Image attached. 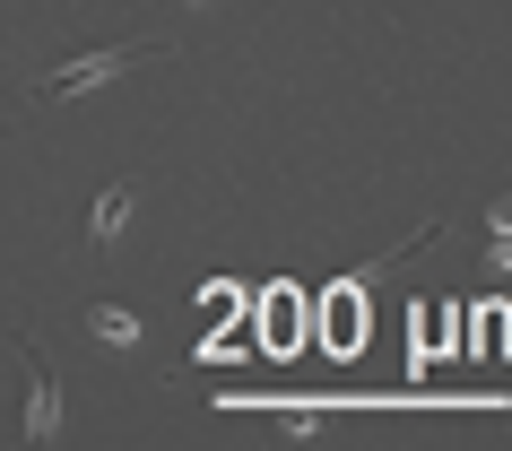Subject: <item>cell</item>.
I'll return each instance as SVG.
<instances>
[{
    "label": "cell",
    "instance_id": "obj_1",
    "mask_svg": "<svg viewBox=\"0 0 512 451\" xmlns=\"http://www.w3.org/2000/svg\"><path fill=\"white\" fill-rule=\"evenodd\" d=\"M139 61H165V44H105V53H79V61H61V70H44L35 96H53V105H61V96H87V87L139 70Z\"/></svg>",
    "mask_w": 512,
    "mask_h": 451
},
{
    "label": "cell",
    "instance_id": "obj_2",
    "mask_svg": "<svg viewBox=\"0 0 512 451\" xmlns=\"http://www.w3.org/2000/svg\"><path fill=\"white\" fill-rule=\"evenodd\" d=\"M18 347H27V373H35V382H27V417H18V443H53V434H61V373L44 365V347H35V339H18Z\"/></svg>",
    "mask_w": 512,
    "mask_h": 451
},
{
    "label": "cell",
    "instance_id": "obj_3",
    "mask_svg": "<svg viewBox=\"0 0 512 451\" xmlns=\"http://www.w3.org/2000/svg\"><path fill=\"white\" fill-rule=\"evenodd\" d=\"M131 209H139L131 183H105V191H96V209H87V252H113L122 226H131Z\"/></svg>",
    "mask_w": 512,
    "mask_h": 451
},
{
    "label": "cell",
    "instance_id": "obj_4",
    "mask_svg": "<svg viewBox=\"0 0 512 451\" xmlns=\"http://www.w3.org/2000/svg\"><path fill=\"white\" fill-rule=\"evenodd\" d=\"M87 330H96L105 347H139V339H148V330H139V313H122V304H87Z\"/></svg>",
    "mask_w": 512,
    "mask_h": 451
},
{
    "label": "cell",
    "instance_id": "obj_5",
    "mask_svg": "<svg viewBox=\"0 0 512 451\" xmlns=\"http://www.w3.org/2000/svg\"><path fill=\"white\" fill-rule=\"evenodd\" d=\"M486 261L512 269V200H495V209H486Z\"/></svg>",
    "mask_w": 512,
    "mask_h": 451
},
{
    "label": "cell",
    "instance_id": "obj_6",
    "mask_svg": "<svg viewBox=\"0 0 512 451\" xmlns=\"http://www.w3.org/2000/svg\"><path fill=\"white\" fill-rule=\"evenodd\" d=\"M270 347H296V295L270 287Z\"/></svg>",
    "mask_w": 512,
    "mask_h": 451
},
{
    "label": "cell",
    "instance_id": "obj_7",
    "mask_svg": "<svg viewBox=\"0 0 512 451\" xmlns=\"http://www.w3.org/2000/svg\"><path fill=\"white\" fill-rule=\"evenodd\" d=\"M183 9H200V0H183Z\"/></svg>",
    "mask_w": 512,
    "mask_h": 451
}]
</instances>
